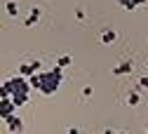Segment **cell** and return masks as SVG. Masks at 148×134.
<instances>
[{"label": "cell", "mask_w": 148, "mask_h": 134, "mask_svg": "<svg viewBox=\"0 0 148 134\" xmlns=\"http://www.w3.org/2000/svg\"><path fill=\"white\" fill-rule=\"evenodd\" d=\"M64 82V68L61 66H54L49 71H40V89L45 97H52L54 92H57Z\"/></svg>", "instance_id": "obj_1"}, {"label": "cell", "mask_w": 148, "mask_h": 134, "mask_svg": "<svg viewBox=\"0 0 148 134\" xmlns=\"http://www.w3.org/2000/svg\"><path fill=\"white\" fill-rule=\"evenodd\" d=\"M40 68H42V64L35 59V61H28V64H19V73L21 75H26V78H31L33 73H40Z\"/></svg>", "instance_id": "obj_2"}, {"label": "cell", "mask_w": 148, "mask_h": 134, "mask_svg": "<svg viewBox=\"0 0 148 134\" xmlns=\"http://www.w3.org/2000/svg\"><path fill=\"white\" fill-rule=\"evenodd\" d=\"M14 108H16V104L12 99H3V101H0V120L14 115Z\"/></svg>", "instance_id": "obj_3"}, {"label": "cell", "mask_w": 148, "mask_h": 134, "mask_svg": "<svg viewBox=\"0 0 148 134\" xmlns=\"http://www.w3.org/2000/svg\"><path fill=\"white\" fill-rule=\"evenodd\" d=\"M5 125H7L10 132H21V129H24V122H21L19 115H10V118H5Z\"/></svg>", "instance_id": "obj_4"}, {"label": "cell", "mask_w": 148, "mask_h": 134, "mask_svg": "<svg viewBox=\"0 0 148 134\" xmlns=\"http://www.w3.org/2000/svg\"><path fill=\"white\" fill-rule=\"evenodd\" d=\"M118 40V33L113 31V28H106L103 33H101V45H113Z\"/></svg>", "instance_id": "obj_5"}, {"label": "cell", "mask_w": 148, "mask_h": 134, "mask_svg": "<svg viewBox=\"0 0 148 134\" xmlns=\"http://www.w3.org/2000/svg\"><path fill=\"white\" fill-rule=\"evenodd\" d=\"M132 71H134V64H132V61H122V64H118V66L113 68L115 75H127V73H132Z\"/></svg>", "instance_id": "obj_6"}, {"label": "cell", "mask_w": 148, "mask_h": 134, "mask_svg": "<svg viewBox=\"0 0 148 134\" xmlns=\"http://www.w3.org/2000/svg\"><path fill=\"white\" fill-rule=\"evenodd\" d=\"M118 5L122 10H136L139 5H146V0H118Z\"/></svg>", "instance_id": "obj_7"}, {"label": "cell", "mask_w": 148, "mask_h": 134, "mask_svg": "<svg viewBox=\"0 0 148 134\" xmlns=\"http://www.w3.org/2000/svg\"><path fill=\"white\" fill-rule=\"evenodd\" d=\"M12 101L16 104V108L24 106V104H28V92H16V94H12Z\"/></svg>", "instance_id": "obj_8"}, {"label": "cell", "mask_w": 148, "mask_h": 134, "mask_svg": "<svg viewBox=\"0 0 148 134\" xmlns=\"http://www.w3.org/2000/svg\"><path fill=\"white\" fill-rule=\"evenodd\" d=\"M40 14H42V12H40V7H33V10H31V16L24 21V26H35V21L40 19Z\"/></svg>", "instance_id": "obj_9"}, {"label": "cell", "mask_w": 148, "mask_h": 134, "mask_svg": "<svg viewBox=\"0 0 148 134\" xmlns=\"http://www.w3.org/2000/svg\"><path fill=\"white\" fill-rule=\"evenodd\" d=\"M127 104H129V106H139V104H141V97H139V92H129V97H127Z\"/></svg>", "instance_id": "obj_10"}, {"label": "cell", "mask_w": 148, "mask_h": 134, "mask_svg": "<svg viewBox=\"0 0 148 134\" xmlns=\"http://www.w3.org/2000/svg\"><path fill=\"white\" fill-rule=\"evenodd\" d=\"M5 7H7V14H10V16H16V14H19V5H16L14 0H10Z\"/></svg>", "instance_id": "obj_11"}, {"label": "cell", "mask_w": 148, "mask_h": 134, "mask_svg": "<svg viewBox=\"0 0 148 134\" xmlns=\"http://www.w3.org/2000/svg\"><path fill=\"white\" fill-rule=\"evenodd\" d=\"M71 56L68 54H64V56H59V59H57V66H61V68H66V66H71Z\"/></svg>", "instance_id": "obj_12"}, {"label": "cell", "mask_w": 148, "mask_h": 134, "mask_svg": "<svg viewBox=\"0 0 148 134\" xmlns=\"http://www.w3.org/2000/svg\"><path fill=\"white\" fill-rule=\"evenodd\" d=\"M28 80H31V87L33 89H40V73H33Z\"/></svg>", "instance_id": "obj_13"}, {"label": "cell", "mask_w": 148, "mask_h": 134, "mask_svg": "<svg viewBox=\"0 0 148 134\" xmlns=\"http://www.w3.org/2000/svg\"><path fill=\"white\" fill-rule=\"evenodd\" d=\"M139 87H141V89H148V78H141V80H139Z\"/></svg>", "instance_id": "obj_14"}, {"label": "cell", "mask_w": 148, "mask_h": 134, "mask_svg": "<svg viewBox=\"0 0 148 134\" xmlns=\"http://www.w3.org/2000/svg\"><path fill=\"white\" fill-rule=\"evenodd\" d=\"M82 97H92V87H85L82 89Z\"/></svg>", "instance_id": "obj_15"}, {"label": "cell", "mask_w": 148, "mask_h": 134, "mask_svg": "<svg viewBox=\"0 0 148 134\" xmlns=\"http://www.w3.org/2000/svg\"><path fill=\"white\" fill-rule=\"evenodd\" d=\"M146 132H148V125H146Z\"/></svg>", "instance_id": "obj_16"}, {"label": "cell", "mask_w": 148, "mask_h": 134, "mask_svg": "<svg viewBox=\"0 0 148 134\" xmlns=\"http://www.w3.org/2000/svg\"><path fill=\"white\" fill-rule=\"evenodd\" d=\"M146 66H148V64H146Z\"/></svg>", "instance_id": "obj_17"}]
</instances>
